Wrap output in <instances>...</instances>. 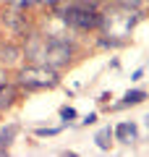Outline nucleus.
<instances>
[{"instance_id":"f257e3e1","label":"nucleus","mask_w":149,"mask_h":157,"mask_svg":"<svg viewBox=\"0 0 149 157\" xmlns=\"http://www.w3.org/2000/svg\"><path fill=\"white\" fill-rule=\"evenodd\" d=\"M16 86L26 92H44V89H55L60 84V73L55 68L44 66V63H29V66L18 68L16 73Z\"/></svg>"},{"instance_id":"f03ea898","label":"nucleus","mask_w":149,"mask_h":157,"mask_svg":"<svg viewBox=\"0 0 149 157\" xmlns=\"http://www.w3.org/2000/svg\"><path fill=\"white\" fill-rule=\"evenodd\" d=\"M73 58H76V42H71V39L60 37V34L44 37L39 63H44V66H50V68H55V71H60V68L68 66Z\"/></svg>"},{"instance_id":"7ed1b4c3","label":"nucleus","mask_w":149,"mask_h":157,"mask_svg":"<svg viewBox=\"0 0 149 157\" xmlns=\"http://www.w3.org/2000/svg\"><path fill=\"white\" fill-rule=\"evenodd\" d=\"M118 8H120V13H105L99 26H105L110 39H115V42L123 45L128 39V34H131L133 24L139 21V11H131V8H123V6H118Z\"/></svg>"},{"instance_id":"20e7f679","label":"nucleus","mask_w":149,"mask_h":157,"mask_svg":"<svg viewBox=\"0 0 149 157\" xmlns=\"http://www.w3.org/2000/svg\"><path fill=\"white\" fill-rule=\"evenodd\" d=\"M24 58V50L16 47L13 42H0V66H18V60Z\"/></svg>"},{"instance_id":"39448f33","label":"nucleus","mask_w":149,"mask_h":157,"mask_svg":"<svg viewBox=\"0 0 149 157\" xmlns=\"http://www.w3.org/2000/svg\"><path fill=\"white\" fill-rule=\"evenodd\" d=\"M136 136H139V128L131 121H123V123H118L115 128H113V139H118L120 144H133Z\"/></svg>"},{"instance_id":"423d86ee","label":"nucleus","mask_w":149,"mask_h":157,"mask_svg":"<svg viewBox=\"0 0 149 157\" xmlns=\"http://www.w3.org/2000/svg\"><path fill=\"white\" fill-rule=\"evenodd\" d=\"M18 100V86L16 81H0V110L13 107Z\"/></svg>"},{"instance_id":"0eeeda50","label":"nucleus","mask_w":149,"mask_h":157,"mask_svg":"<svg viewBox=\"0 0 149 157\" xmlns=\"http://www.w3.org/2000/svg\"><path fill=\"white\" fill-rule=\"evenodd\" d=\"M144 100H147V92H144V89H128L126 94H123V100L115 105V110H120V107H128V105H141Z\"/></svg>"},{"instance_id":"6e6552de","label":"nucleus","mask_w":149,"mask_h":157,"mask_svg":"<svg viewBox=\"0 0 149 157\" xmlns=\"http://www.w3.org/2000/svg\"><path fill=\"white\" fill-rule=\"evenodd\" d=\"M16 134H18V123H11L8 128H3V131H0V152H6L8 147L13 144Z\"/></svg>"},{"instance_id":"1a4fd4ad","label":"nucleus","mask_w":149,"mask_h":157,"mask_svg":"<svg viewBox=\"0 0 149 157\" xmlns=\"http://www.w3.org/2000/svg\"><path fill=\"white\" fill-rule=\"evenodd\" d=\"M94 141H97V147H99L102 152L110 149V147H113V131H110V126H107V128H102V131H97Z\"/></svg>"},{"instance_id":"9d476101","label":"nucleus","mask_w":149,"mask_h":157,"mask_svg":"<svg viewBox=\"0 0 149 157\" xmlns=\"http://www.w3.org/2000/svg\"><path fill=\"white\" fill-rule=\"evenodd\" d=\"M11 8H16V11H26V8L32 6H39V0H6Z\"/></svg>"},{"instance_id":"9b49d317","label":"nucleus","mask_w":149,"mask_h":157,"mask_svg":"<svg viewBox=\"0 0 149 157\" xmlns=\"http://www.w3.org/2000/svg\"><path fill=\"white\" fill-rule=\"evenodd\" d=\"M118 6H123V8H131V11H139V8L144 6V0H115Z\"/></svg>"},{"instance_id":"f8f14e48","label":"nucleus","mask_w":149,"mask_h":157,"mask_svg":"<svg viewBox=\"0 0 149 157\" xmlns=\"http://www.w3.org/2000/svg\"><path fill=\"white\" fill-rule=\"evenodd\" d=\"M60 118H63V121H73V118H76V110H73L71 105L60 107Z\"/></svg>"},{"instance_id":"ddd939ff","label":"nucleus","mask_w":149,"mask_h":157,"mask_svg":"<svg viewBox=\"0 0 149 157\" xmlns=\"http://www.w3.org/2000/svg\"><path fill=\"white\" fill-rule=\"evenodd\" d=\"M34 134L37 136H55V134H60V128H34Z\"/></svg>"},{"instance_id":"4468645a","label":"nucleus","mask_w":149,"mask_h":157,"mask_svg":"<svg viewBox=\"0 0 149 157\" xmlns=\"http://www.w3.org/2000/svg\"><path fill=\"white\" fill-rule=\"evenodd\" d=\"M94 121H97V113H89V115L84 118L81 123H84V126H89V123H94Z\"/></svg>"},{"instance_id":"2eb2a0df","label":"nucleus","mask_w":149,"mask_h":157,"mask_svg":"<svg viewBox=\"0 0 149 157\" xmlns=\"http://www.w3.org/2000/svg\"><path fill=\"white\" fill-rule=\"evenodd\" d=\"M39 3H42V6H50V8H55L58 3H60V0H39Z\"/></svg>"},{"instance_id":"dca6fc26","label":"nucleus","mask_w":149,"mask_h":157,"mask_svg":"<svg viewBox=\"0 0 149 157\" xmlns=\"http://www.w3.org/2000/svg\"><path fill=\"white\" fill-rule=\"evenodd\" d=\"M0 81H8V73L3 71V68H0Z\"/></svg>"}]
</instances>
